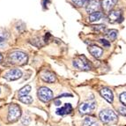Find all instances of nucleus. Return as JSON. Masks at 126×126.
<instances>
[{"mask_svg":"<svg viewBox=\"0 0 126 126\" xmlns=\"http://www.w3.org/2000/svg\"><path fill=\"white\" fill-rule=\"evenodd\" d=\"M100 94H101V97H103L108 102L112 103L114 101V94L113 92L110 88L109 87H103L100 90Z\"/></svg>","mask_w":126,"mask_h":126,"instance_id":"10","label":"nucleus"},{"mask_svg":"<svg viewBox=\"0 0 126 126\" xmlns=\"http://www.w3.org/2000/svg\"><path fill=\"white\" fill-rule=\"evenodd\" d=\"M101 5V3L100 0H89L88 2H87V4H86V10L89 14H91L93 13L98 12Z\"/></svg>","mask_w":126,"mask_h":126,"instance_id":"8","label":"nucleus"},{"mask_svg":"<svg viewBox=\"0 0 126 126\" xmlns=\"http://www.w3.org/2000/svg\"><path fill=\"white\" fill-rule=\"evenodd\" d=\"M64 96H70V97H72V94H61L59 95V98H61V97H64Z\"/></svg>","mask_w":126,"mask_h":126,"instance_id":"26","label":"nucleus"},{"mask_svg":"<svg viewBox=\"0 0 126 126\" xmlns=\"http://www.w3.org/2000/svg\"><path fill=\"white\" fill-rule=\"evenodd\" d=\"M88 51L93 57L95 58H100L102 57L103 55V49L101 48H100L99 46L96 45H91L88 47Z\"/></svg>","mask_w":126,"mask_h":126,"instance_id":"11","label":"nucleus"},{"mask_svg":"<svg viewBox=\"0 0 126 126\" xmlns=\"http://www.w3.org/2000/svg\"><path fill=\"white\" fill-rule=\"evenodd\" d=\"M100 120L105 124H114L117 122L118 117L115 112L112 109H103L99 114Z\"/></svg>","mask_w":126,"mask_h":126,"instance_id":"1","label":"nucleus"},{"mask_svg":"<svg viewBox=\"0 0 126 126\" xmlns=\"http://www.w3.org/2000/svg\"><path fill=\"white\" fill-rule=\"evenodd\" d=\"M109 22L110 23H116V22H121L123 20V16L121 11L116 10V11H111L109 14Z\"/></svg>","mask_w":126,"mask_h":126,"instance_id":"9","label":"nucleus"},{"mask_svg":"<svg viewBox=\"0 0 126 126\" xmlns=\"http://www.w3.org/2000/svg\"><path fill=\"white\" fill-rule=\"evenodd\" d=\"M119 99H120V101L124 104V106H125L126 107V92L122 93V94H120Z\"/></svg>","mask_w":126,"mask_h":126,"instance_id":"23","label":"nucleus"},{"mask_svg":"<svg viewBox=\"0 0 126 126\" xmlns=\"http://www.w3.org/2000/svg\"><path fill=\"white\" fill-rule=\"evenodd\" d=\"M117 3V0H102L101 1V7L106 13H110Z\"/></svg>","mask_w":126,"mask_h":126,"instance_id":"12","label":"nucleus"},{"mask_svg":"<svg viewBox=\"0 0 126 126\" xmlns=\"http://www.w3.org/2000/svg\"><path fill=\"white\" fill-rule=\"evenodd\" d=\"M118 110H119V113L121 114L123 116H125L126 117V107L125 106H122V107H120L119 109H118Z\"/></svg>","mask_w":126,"mask_h":126,"instance_id":"25","label":"nucleus"},{"mask_svg":"<svg viewBox=\"0 0 126 126\" xmlns=\"http://www.w3.org/2000/svg\"><path fill=\"white\" fill-rule=\"evenodd\" d=\"M9 61L13 64L23 65L27 62V55L20 50H14L11 52L8 57Z\"/></svg>","mask_w":126,"mask_h":126,"instance_id":"3","label":"nucleus"},{"mask_svg":"<svg viewBox=\"0 0 126 126\" xmlns=\"http://www.w3.org/2000/svg\"><path fill=\"white\" fill-rule=\"evenodd\" d=\"M2 59H3V57H2V55L0 54V62L2 61Z\"/></svg>","mask_w":126,"mask_h":126,"instance_id":"28","label":"nucleus"},{"mask_svg":"<svg viewBox=\"0 0 126 126\" xmlns=\"http://www.w3.org/2000/svg\"><path fill=\"white\" fill-rule=\"evenodd\" d=\"M92 27L96 33H99V34H102V33H104L106 31L105 25H95V26H93Z\"/></svg>","mask_w":126,"mask_h":126,"instance_id":"19","label":"nucleus"},{"mask_svg":"<svg viewBox=\"0 0 126 126\" xmlns=\"http://www.w3.org/2000/svg\"><path fill=\"white\" fill-rule=\"evenodd\" d=\"M0 92H1V90H0Z\"/></svg>","mask_w":126,"mask_h":126,"instance_id":"29","label":"nucleus"},{"mask_svg":"<svg viewBox=\"0 0 126 126\" xmlns=\"http://www.w3.org/2000/svg\"><path fill=\"white\" fill-rule=\"evenodd\" d=\"M38 98L42 101V102H48L53 99V93L49 88L46 86H42L39 88L37 93Z\"/></svg>","mask_w":126,"mask_h":126,"instance_id":"5","label":"nucleus"},{"mask_svg":"<svg viewBox=\"0 0 126 126\" xmlns=\"http://www.w3.org/2000/svg\"><path fill=\"white\" fill-rule=\"evenodd\" d=\"M96 107L95 102H83L79 105V111L80 115H88L94 111V109Z\"/></svg>","mask_w":126,"mask_h":126,"instance_id":"6","label":"nucleus"},{"mask_svg":"<svg viewBox=\"0 0 126 126\" xmlns=\"http://www.w3.org/2000/svg\"><path fill=\"white\" fill-rule=\"evenodd\" d=\"M30 91H31V86H30L29 85L24 86V87H22V88L19 91V97L26 96V95H27L29 94Z\"/></svg>","mask_w":126,"mask_h":126,"instance_id":"17","label":"nucleus"},{"mask_svg":"<svg viewBox=\"0 0 126 126\" xmlns=\"http://www.w3.org/2000/svg\"><path fill=\"white\" fill-rule=\"evenodd\" d=\"M103 17V14L101 12H95V13H93L91 14H89V17H88V20L90 22H94V21H97V20H100L101 18Z\"/></svg>","mask_w":126,"mask_h":126,"instance_id":"16","label":"nucleus"},{"mask_svg":"<svg viewBox=\"0 0 126 126\" xmlns=\"http://www.w3.org/2000/svg\"><path fill=\"white\" fill-rule=\"evenodd\" d=\"M21 116V109L17 104H12L9 106L8 109V121L10 123H14L19 120Z\"/></svg>","mask_w":126,"mask_h":126,"instance_id":"4","label":"nucleus"},{"mask_svg":"<svg viewBox=\"0 0 126 126\" xmlns=\"http://www.w3.org/2000/svg\"><path fill=\"white\" fill-rule=\"evenodd\" d=\"M22 76V72H21L20 70L19 69H12L10 71L4 74V79L9 81H13V80H17L19 78H21Z\"/></svg>","mask_w":126,"mask_h":126,"instance_id":"7","label":"nucleus"},{"mask_svg":"<svg viewBox=\"0 0 126 126\" xmlns=\"http://www.w3.org/2000/svg\"><path fill=\"white\" fill-rule=\"evenodd\" d=\"M83 126H99V124H98L96 118L93 117V116H87L85 118L84 122H83Z\"/></svg>","mask_w":126,"mask_h":126,"instance_id":"15","label":"nucleus"},{"mask_svg":"<svg viewBox=\"0 0 126 126\" xmlns=\"http://www.w3.org/2000/svg\"><path fill=\"white\" fill-rule=\"evenodd\" d=\"M7 41V34H0V48H3L6 43Z\"/></svg>","mask_w":126,"mask_h":126,"instance_id":"21","label":"nucleus"},{"mask_svg":"<svg viewBox=\"0 0 126 126\" xmlns=\"http://www.w3.org/2000/svg\"><path fill=\"white\" fill-rule=\"evenodd\" d=\"M72 106L70 103H65L63 107L59 108L56 110V113L58 116H65V115H69L72 111Z\"/></svg>","mask_w":126,"mask_h":126,"instance_id":"13","label":"nucleus"},{"mask_svg":"<svg viewBox=\"0 0 126 126\" xmlns=\"http://www.w3.org/2000/svg\"><path fill=\"white\" fill-rule=\"evenodd\" d=\"M72 1L76 6L81 7V6H83V5H85L86 3L88 2L89 0H72Z\"/></svg>","mask_w":126,"mask_h":126,"instance_id":"22","label":"nucleus"},{"mask_svg":"<svg viewBox=\"0 0 126 126\" xmlns=\"http://www.w3.org/2000/svg\"><path fill=\"white\" fill-rule=\"evenodd\" d=\"M19 101L21 102H23L24 104H31L33 102V98L29 95H26V96H23V97H19Z\"/></svg>","mask_w":126,"mask_h":126,"instance_id":"20","label":"nucleus"},{"mask_svg":"<svg viewBox=\"0 0 126 126\" xmlns=\"http://www.w3.org/2000/svg\"><path fill=\"white\" fill-rule=\"evenodd\" d=\"M108 37L110 39L111 41H115L117 38V34H118V31L116 29H110L106 33Z\"/></svg>","mask_w":126,"mask_h":126,"instance_id":"18","label":"nucleus"},{"mask_svg":"<svg viewBox=\"0 0 126 126\" xmlns=\"http://www.w3.org/2000/svg\"><path fill=\"white\" fill-rule=\"evenodd\" d=\"M99 41L101 44L103 45V47H105V48H109V47H110V42H109V41L105 40V39H100Z\"/></svg>","mask_w":126,"mask_h":126,"instance_id":"24","label":"nucleus"},{"mask_svg":"<svg viewBox=\"0 0 126 126\" xmlns=\"http://www.w3.org/2000/svg\"><path fill=\"white\" fill-rule=\"evenodd\" d=\"M61 104H62L61 101H55V105H56V106H60Z\"/></svg>","mask_w":126,"mask_h":126,"instance_id":"27","label":"nucleus"},{"mask_svg":"<svg viewBox=\"0 0 126 126\" xmlns=\"http://www.w3.org/2000/svg\"><path fill=\"white\" fill-rule=\"evenodd\" d=\"M72 64L76 69L79 70V71H90L92 69L91 62L83 55L76 57L72 61Z\"/></svg>","mask_w":126,"mask_h":126,"instance_id":"2","label":"nucleus"},{"mask_svg":"<svg viewBox=\"0 0 126 126\" xmlns=\"http://www.w3.org/2000/svg\"><path fill=\"white\" fill-rule=\"evenodd\" d=\"M41 79L44 82L47 83H53L56 81V76L53 72H49V71H45L42 73L41 75Z\"/></svg>","mask_w":126,"mask_h":126,"instance_id":"14","label":"nucleus"}]
</instances>
